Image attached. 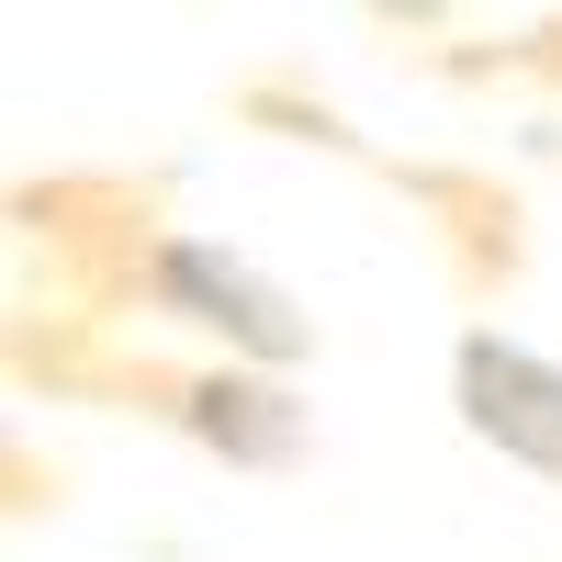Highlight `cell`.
I'll return each mask as SVG.
<instances>
[{
    "label": "cell",
    "mask_w": 562,
    "mask_h": 562,
    "mask_svg": "<svg viewBox=\"0 0 562 562\" xmlns=\"http://www.w3.org/2000/svg\"><path fill=\"white\" fill-rule=\"evenodd\" d=\"M158 293H169L180 315L225 326V338H248L259 360H293V349H304L293 293H270L248 259H225V248H203V237H169V248H158Z\"/></svg>",
    "instance_id": "2"
},
{
    "label": "cell",
    "mask_w": 562,
    "mask_h": 562,
    "mask_svg": "<svg viewBox=\"0 0 562 562\" xmlns=\"http://www.w3.org/2000/svg\"><path fill=\"white\" fill-rule=\"evenodd\" d=\"M450 383H461V428L495 439L506 461H529V473L562 484V371L518 338H461L450 360Z\"/></svg>",
    "instance_id": "1"
},
{
    "label": "cell",
    "mask_w": 562,
    "mask_h": 562,
    "mask_svg": "<svg viewBox=\"0 0 562 562\" xmlns=\"http://www.w3.org/2000/svg\"><path fill=\"white\" fill-rule=\"evenodd\" d=\"M180 416H192L214 450H237V461H281V450L304 439V416L281 405V394H259V383H192Z\"/></svg>",
    "instance_id": "3"
}]
</instances>
